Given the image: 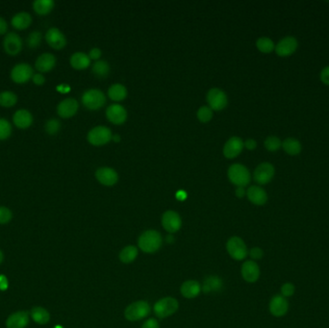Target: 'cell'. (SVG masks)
Returning a JSON list of instances; mask_svg holds the SVG:
<instances>
[{"mask_svg":"<svg viewBox=\"0 0 329 328\" xmlns=\"http://www.w3.org/2000/svg\"><path fill=\"white\" fill-rule=\"evenodd\" d=\"M106 116L114 124H122L126 120L127 112L124 106L113 104L107 108Z\"/></svg>","mask_w":329,"mask_h":328,"instance_id":"18","label":"cell"},{"mask_svg":"<svg viewBox=\"0 0 329 328\" xmlns=\"http://www.w3.org/2000/svg\"><path fill=\"white\" fill-rule=\"evenodd\" d=\"M53 328H64L62 326H56V327H54Z\"/></svg>","mask_w":329,"mask_h":328,"instance_id":"57","label":"cell"},{"mask_svg":"<svg viewBox=\"0 0 329 328\" xmlns=\"http://www.w3.org/2000/svg\"><path fill=\"white\" fill-rule=\"evenodd\" d=\"M229 255L237 261H242L246 258L248 254V250L244 244V242L239 237H232L228 240L226 244Z\"/></svg>","mask_w":329,"mask_h":328,"instance_id":"4","label":"cell"},{"mask_svg":"<svg viewBox=\"0 0 329 328\" xmlns=\"http://www.w3.org/2000/svg\"><path fill=\"white\" fill-rule=\"evenodd\" d=\"M110 66L106 61H98L92 66V72L98 77H105L109 73Z\"/></svg>","mask_w":329,"mask_h":328,"instance_id":"36","label":"cell"},{"mask_svg":"<svg viewBox=\"0 0 329 328\" xmlns=\"http://www.w3.org/2000/svg\"><path fill=\"white\" fill-rule=\"evenodd\" d=\"M11 23L13 27L18 30L26 29L32 23V16L30 13H27V12H20V13H16L12 17Z\"/></svg>","mask_w":329,"mask_h":328,"instance_id":"27","label":"cell"},{"mask_svg":"<svg viewBox=\"0 0 329 328\" xmlns=\"http://www.w3.org/2000/svg\"><path fill=\"white\" fill-rule=\"evenodd\" d=\"M105 102H106V97L104 93L96 89L88 90L82 95L83 105L90 110H98L102 108V106L105 104Z\"/></svg>","mask_w":329,"mask_h":328,"instance_id":"5","label":"cell"},{"mask_svg":"<svg viewBox=\"0 0 329 328\" xmlns=\"http://www.w3.org/2000/svg\"><path fill=\"white\" fill-rule=\"evenodd\" d=\"M3 258H4V256H3V253H2V251L0 250V264L2 263V261H3Z\"/></svg>","mask_w":329,"mask_h":328,"instance_id":"56","label":"cell"},{"mask_svg":"<svg viewBox=\"0 0 329 328\" xmlns=\"http://www.w3.org/2000/svg\"><path fill=\"white\" fill-rule=\"evenodd\" d=\"M256 46L261 52L263 53L272 52L276 48V44L272 41V39H270L268 37H261L257 39Z\"/></svg>","mask_w":329,"mask_h":328,"instance_id":"35","label":"cell"},{"mask_svg":"<svg viewBox=\"0 0 329 328\" xmlns=\"http://www.w3.org/2000/svg\"><path fill=\"white\" fill-rule=\"evenodd\" d=\"M200 291H202L200 284L198 281H194V280L185 281L182 284L181 289H180L182 296L186 299H194V298H196L200 295Z\"/></svg>","mask_w":329,"mask_h":328,"instance_id":"25","label":"cell"},{"mask_svg":"<svg viewBox=\"0 0 329 328\" xmlns=\"http://www.w3.org/2000/svg\"><path fill=\"white\" fill-rule=\"evenodd\" d=\"M228 177L232 183L238 187H244L252 180L250 171L240 164H234L229 168Z\"/></svg>","mask_w":329,"mask_h":328,"instance_id":"2","label":"cell"},{"mask_svg":"<svg viewBox=\"0 0 329 328\" xmlns=\"http://www.w3.org/2000/svg\"><path fill=\"white\" fill-rule=\"evenodd\" d=\"M263 255H264V252H263L262 249H260V248H254V249H252L250 251V256L254 260H260V259H262Z\"/></svg>","mask_w":329,"mask_h":328,"instance_id":"44","label":"cell"},{"mask_svg":"<svg viewBox=\"0 0 329 328\" xmlns=\"http://www.w3.org/2000/svg\"><path fill=\"white\" fill-rule=\"evenodd\" d=\"M320 79L324 85L329 86V66H326L322 69L320 73Z\"/></svg>","mask_w":329,"mask_h":328,"instance_id":"45","label":"cell"},{"mask_svg":"<svg viewBox=\"0 0 329 328\" xmlns=\"http://www.w3.org/2000/svg\"><path fill=\"white\" fill-rule=\"evenodd\" d=\"M7 30H8V23H7V21L2 16H0V35L6 34Z\"/></svg>","mask_w":329,"mask_h":328,"instance_id":"50","label":"cell"},{"mask_svg":"<svg viewBox=\"0 0 329 328\" xmlns=\"http://www.w3.org/2000/svg\"><path fill=\"white\" fill-rule=\"evenodd\" d=\"M56 65V58L51 53H42L40 55L36 63L35 67L40 72H48Z\"/></svg>","mask_w":329,"mask_h":328,"instance_id":"22","label":"cell"},{"mask_svg":"<svg viewBox=\"0 0 329 328\" xmlns=\"http://www.w3.org/2000/svg\"><path fill=\"white\" fill-rule=\"evenodd\" d=\"M166 239H168V243H172V241H174V238L172 236H168Z\"/></svg>","mask_w":329,"mask_h":328,"instance_id":"55","label":"cell"},{"mask_svg":"<svg viewBox=\"0 0 329 328\" xmlns=\"http://www.w3.org/2000/svg\"><path fill=\"white\" fill-rule=\"evenodd\" d=\"M31 318L32 320L37 323L38 325H46L50 322V315L48 310L42 307H35L31 310Z\"/></svg>","mask_w":329,"mask_h":328,"instance_id":"30","label":"cell"},{"mask_svg":"<svg viewBox=\"0 0 329 328\" xmlns=\"http://www.w3.org/2000/svg\"><path fill=\"white\" fill-rule=\"evenodd\" d=\"M162 224L168 233H176L181 228V218L174 211H166L162 218Z\"/></svg>","mask_w":329,"mask_h":328,"instance_id":"13","label":"cell"},{"mask_svg":"<svg viewBox=\"0 0 329 328\" xmlns=\"http://www.w3.org/2000/svg\"><path fill=\"white\" fill-rule=\"evenodd\" d=\"M13 218V213L5 206H0V224L8 223Z\"/></svg>","mask_w":329,"mask_h":328,"instance_id":"42","label":"cell"},{"mask_svg":"<svg viewBox=\"0 0 329 328\" xmlns=\"http://www.w3.org/2000/svg\"><path fill=\"white\" fill-rule=\"evenodd\" d=\"M8 289V279L4 276H0V290L5 291Z\"/></svg>","mask_w":329,"mask_h":328,"instance_id":"51","label":"cell"},{"mask_svg":"<svg viewBox=\"0 0 329 328\" xmlns=\"http://www.w3.org/2000/svg\"><path fill=\"white\" fill-rule=\"evenodd\" d=\"M289 310V302L281 295L274 296L270 302V312L274 317H283Z\"/></svg>","mask_w":329,"mask_h":328,"instance_id":"14","label":"cell"},{"mask_svg":"<svg viewBox=\"0 0 329 328\" xmlns=\"http://www.w3.org/2000/svg\"><path fill=\"white\" fill-rule=\"evenodd\" d=\"M246 196L248 197L250 201L252 202L255 205L261 206L264 205L268 201V195L266 191L259 187V186H252L246 191Z\"/></svg>","mask_w":329,"mask_h":328,"instance_id":"24","label":"cell"},{"mask_svg":"<svg viewBox=\"0 0 329 328\" xmlns=\"http://www.w3.org/2000/svg\"><path fill=\"white\" fill-rule=\"evenodd\" d=\"M54 5L53 0H35L33 2V9L40 15H46L53 10Z\"/></svg>","mask_w":329,"mask_h":328,"instance_id":"29","label":"cell"},{"mask_svg":"<svg viewBox=\"0 0 329 328\" xmlns=\"http://www.w3.org/2000/svg\"><path fill=\"white\" fill-rule=\"evenodd\" d=\"M207 101L211 109L220 111L228 105V96L226 92L222 91L220 89L214 88L208 92Z\"/></svg>","mask_w":329,"mask_h":328,"instance_id":"12","label":"cell"},{"mask_svg":"<svg viewBox=\"0 0 329 328\" xmlns=\"http://www.w3.org/2000/svg\"><path fill=\"white\" fill-rule=\"evenodd\" d=\"M294 292H296L294 285L292 284L290 282H287V283L283 284L282 287H281V296H283L286 299L292 297L294 295Z\"/></svg>","mask_w":329,"mask_h":328,"instance_id":"43","label":"cell"},{"mask_svg":"<svg viewBox=\"0 0 329 328\" xmlns=\"http://www.w3.org/2000/svg\"><path fill=\"white\" fill-rule=\"evenodd\" d=\"M48 43L54 49H62L66 44V39L63 33L56 27L50 28L46 34Z\"/></svg>","mask_w":329,"mask_h":328,"instance_id":"15","label":"cell"},{"mask_svg":"<svg viewBox=\"0 0 329 328\" xmlns=\"http://www.w3.org/2000/svg\"><path fill=\"white\" fill-rule=\"evenodd\" d=\"M34 75L33 68L29 64L26 63H20L14 66L11 70V78L14 83L24 84L30 79H32Z\"/></svg>","mask_w":329,"mask_h":328,"instance_id":"9","label":"cell"},{"mask_svg":"<svg viewBox=\"0 0 329 328\" xmlns=\"http://www.w3.org/2000/svg\"><path fill=\"white\" fill-rule=\"evenodd\" d=\"M29 324V314L26 311H18L7 319V328H26Z\"/></svg>","mask_w":329,"mask_h":328,"instance_id":"20","label":"cell"},{"mask_svg":"<svg viewBox=\"0 0 329 328\" xmlns=\"http://www.w3.org/2000/svg\"><path fill=\"white\" fill-rule=\"evenodd\" d=\"M213 117V112H212V109L210 107H207V106H202L198 109V118L202 121V122H207L209 121L211 118Z\"/></svg>","mask_w":329,"mask_h":328,"instance_id":"40","label":"cell"},{"mask_svg":"<svg viewBox=\"0 0 329 328\" xmlns=\"http://www.w3.org/2000/svg\"><path fill=\"white\" fill-rule=\"evenodd\" d=\"M142 328H159V323L155 319H150L144 322Z\"/></svg>","mask_w":329,"mask_h":328,"instance_id":"46","label":"cell"},{"mask_svg":"<svg viewBox=\"0 0 329 328\" xmlns=\"http://www.w3.org/2000/svg\"><path fill=\"white\" fill-rule=\"evenodd\" d=\"M113 135L111 130L106 126H96L88 134V141L92 145H102L111 141Z\"/></svg>","mask_w":329,"mask_h":328,"instance_id":"7","label":"cell"},{"mask_svg":"<svg viewBox=\"0 0 329 328\" xmlns=\"http://www.w3.org/2000/svg\"><path fill=\"white\" fill-rule=\"evenodd\" d=\"M138 256V250L134 246H128L120 251V260L124 264L132 263Z\"/></svg>","mask_w":329,"mask_h":328,"instance_id":"33","label":"cell"},{"mask_svg":"<svg viewBox=\"0 0 329 328\" xmlns=\"http://www.w3.org/2000/svg\"><path fill=\"white\" fill-rule=\"evenodd\" d=\"M102 56V51L100 48L94 47L92 48L89 53L90 59H94V60H98L100 57Z\"/></svg>","mask_w":329,"mask_h":328,"instance_id":"48","label":"cell"},{"mask_svg":"<svg viewBox=\"0 0 329 328\" xmlns=\"http://www.w3.org/2000/svg\"><path fill=\"white\" fill-rule=\"evenodd\" d=\"M274 173V167L270 163H262L254 171V180L260 185H266L272 180Z\"/></svg>","mask_w":329,"mask_h":328,"instance_id":"8","label":"cell"},{"mask_svg":"<svg viewBox=\"0 0 329 328\" xmlns=\"http://www.w3.org/2000/svg\"><path fill=\"white\" fill-rule=\"evenodd\" d=\"M178 309V302L174 298H164L156 302L154 305L155 315L159 319L168 318L174 314Z\"/></svg>","mask_w":329,"mask_h":328,"instance_id":"6","label":"cell"},{"mask_svg":"<svg viewBox=\"0 0 329 328\" xmlns=\"http://www.w3.org/2000/svg\"><path fill=\"white\" fill-rule=\"evenodd\" d=\"M264 145H265L266 150H268L270 152H274L282 147V142L278 137L270 136L265 140Z\"/></svg>","mask_w":329,"mask_h":328,"instance_id":"37","label":"cell"},{"mask_svg":"<svg viewBox=\"0 0 329 328\" xmlns=\"http://www.w3.org/2000/svg\"><path fill=\"white\" fill-rule=\"evenodd\" d=\"M70 65L76 69H85L90 66V59L89 55L84 52H76L70 57Z\"/></svg>","mask_w":329,"mask_h":328,"instance_id":"28","label":"cell"},{"mask_svg":"<svg viewBox=\"0 0 329 328\" xmlns=\"http://www.w3.org/2000/svg\"><path fill=\"white\" fill-rule=\"evenodd\" d=\"M187 197V194L184 191H179L176 194V198L179 200H184Z\"/></svg>","mask_w":329,"mask_h":328,"instance_id":"53","label":"cell"},{"mask_svg":"<svg viewBox=\"0 0 329 328\" xmlns=\"http://www.w3.org/2000/svg\"><path fill=\"white\" fill-rule=\"evenodd\" d=\"M32 80H33V82H34L36 85H38V86L44 85V83L46 82V78H44V76L42 73H35V74L33 75V77H32Z\"/></svg>","mask_w":329,"mask_h":328,"instance_id":"47","label":"cell"},{"mask_svg":"<svg viewBox=\"0 0 329 328\" xmlns=\"http://www.w3.org/2000/svg\"><path fill=\"white\" fill-rule=\"evenodd\" d=\"M44 128H46V131L48 132V134L54 135V134L58 133V131L60 130L61 123H60V121L58 119L51 118V119L46 121Z\"/></svg>","mask_w":329,"mask_h":328,"instance_id":"41","label":"cell"},{"mask_svg":"<svg viewBox=\"0 0 329 328\" xmlns=\"http://www.w3.org/2000/svg\"><path fill=\"white\" fill-rule=\"evenodd\" d=\"M13 121L14 125L20 129H26L32 125L33 116L26 109H20L14 114Z\"/></svg>","mask_w":329,"mask_h":328,"instance_id":"21","label":"cell"},{"mask_svg":"<svg viewBox=\"0 0 329 328\" xmlns=\"http://www.w3.org/2000/svg\"><path fill=\"white\" fill-rule=\"evenodd\" d=\"M112 139H114L116 142H118V141H120V136L118 135H114V136L112 137Z\"/></svg>","mask_w":329,"mask_h":328,"instance_id":"54","label":"cell"},{"mask_svg":"<svg viewBox=\"0 0 329 328\" xmlns=\"http://www.w3.org/2000/svg\"><path fill=\"white\" fill-rule=\"evenodd\" d=\"M246 194V190H244V187H238V188L236 189V196H237V197H244Z\"/></svg>","mask_w":329,"mask_h":328,"instance_id":"52","label":"cell"},{"mask_svg":"<svg viewBox=\"0 0 329 328\" xmlns=\"http://www.w3.org/2000/svg\"><path fill=\"white\" fill-rule=\"evenodd\" d=\"M12 134V125L6 118H0V141L7 140Z\"/></svg>","mask_w":329,"mask_h":328,"instance_id":"38","label":"cell"},{"mask_svg":"<svg viewBox=\"0 0 329 328\" xmlns=\"http://www.w3.org/2000/svg\"><path fill=\"white\" fill-rule=\"evenodd\" d=\"M96 177L105 186H113L118 179V173L111 168H100L96 172Z\"/></svg>","mask_w":329,"mask_h":328,"instance_id":"23","label":"cell"},{"mask_svg":"<svg viewBox=\"0 0 329 328\" xmlns=\"http://www.w3.org/2000/svg\"><path fill=\"white\" fill-rule=\"evenodd\" d=\"M298 46V41L294 37L288 36L280 39L276 45V52L280 57H289L296 51Z\"/></svg>","mask_w":329,"mask_h":328,"instance_id":"11","label":"cell"},{"mask_svg":"<svg viewBox=\"0 0 329 328\" xmlns=\"http://www.w3.org/2000/svg\"><path fill=\"white\" fill-rule=\"evenodd\" d=\"M3 47L7 54L16 56L22 49V39L18 34L14 32H9L6 34L3 40Z\"/></svg>","mask_w":329,"mask_h":328,"instance_id":"10","label":"cell"},{"mask_svg":"<svg viewBox=\"0 0 329 328\" xmlns=\"http://www.w3.org/2000/svg\"><path fill=\"white\" fill-rule=\"evenodd\" d=\"M78 102L74 98H66L62 100L57 107V113L64 118H72L78 110Z\"/></svg>","mask_w":329,"mask_h":328,"instance_id":"16","label":"cell"},{"mask_svg":"<svg viewBox=\"0 0 329 328\" xmlns=\"http://www.w3.org/2000/svg\"><path fill=\"white\" fill-rule=\"evenodd\" d=\"M150 307L146 302H137L130 304L124 312V316L130 322H137L150 315Z\"/></svg>","mask_w":329,"mask_h":328,"instance_id":"3","label":"cell"},{"mask_svg":"<svg viewBox=\"0 0 329 328\" xmlns=\"http://www.w3.org/2000/svg\"><path fill=\"white\" fill-rule=\"evenodd\" d=\"M108 94L112 100L122 101L126 97V88L122 84H114L109 88Z\"/></svg>","mask_w":329,"mask_h":328,"instance_id":"31","label":"cell"},{"mask_svg":"<svg viewBox=\"0 0 329 328\" xmlns=\"http://www.w3.org/2000/svg\"><path fill=\"white\" fill-rule=\"evenodd\" d=\"M163 244L161 234L155 230H148L139 238V248L146 253H154L160 250Z\"/></svg>","mask_w":329,"mask_h":328,"instance_id":"1","label":"cell"},{"mask_svg":"<svg viewBox=\"0 0 329 328\" xmlns=\"http://www.w3.org/2000/svg\"><path fill=\"white\" fill-rule=\"evenodd\" d=\"M244 148V142L239 137H232L228 140L224 147V154L226 158L237 157Z\"/></svg>","mask_w":329,"mask_h":328,"instance_id":"19","label":"cell"},{"mask_svg":"<svg viewBox=\"0 0 329 328\" xmlns=\"http://www.w3.org/2000/svg\"><path fill=\"white\" fill-rule=\"evenodd\" d=\"M242 276L248 283L256 282L260 276V269L257 263L254 260L244 263L242 266Z\"/></svg>","mask_w":329,"mask_h":328,"instance_id":"17","label":"cell"},{"mask_svg":"<svg viewBox=\"0 0 329 328\" xmlns=\"http://www.w3.org/2000/svg\"><path fill=\"white\" fill-rule=\"evenodd\" d=\"M42 33L40 31H33L27 37V40H26L27 45L30 48H37L42 42Z\"/></svg>","mask_w":329,"mask_h":328,"instance_id":"39","label":"cell"},{"mask_svg":"<svg viewBox=\"0 0 329 328\" xmlns=\"http://www.w3.org/2000/svg\"><path fill=\"white\" fill-rule=\"evenodd\" d=\"M244 146H246L248 150H254L257 146V143L254 139H248L244 143Z\"/></svg>","mask_w":329,"mask_h":328,"instance_id":"49","label":"cell"},{"mask_svg":"<svg viewBox=\"0 0 329 328\" xmlns=\"http://www.w3.org/2000/svg\"><path fill=\"white\" fill-rule=\"evenodd\" d=\"M222 287V281L220 278L216 276H210L205 279L203 283V292L204 293H211V292H218Z\"/></svg>","mask_w":329,"mask_h":328,"instance_id":"32","label":"cell"},{"mask_svg":"<svg viewBox=\"0 0 329 328\" xmlns=\"http://www.w3.org/2000/svg\"><path fill=\"white\" fill-rule=\"evenodd\" d=\"M282 148L290 156H296L302 150V143L294 138H287L282 142Z\"/></svg>","mask_w":329,"mask_h":328,"instance_id":"26","label":"cell"},{"mask_svg":"<svg viewBox=\"0 0 329 328\" xmlns=\"http://www.w3.org/2000/svg\"><path fill=\"white\" fill-rule=\"evenodd\" d=\"M18 102V96L11 91H4L0 92V105L6 108H10L16 105Z\"/></svg>","mask_w":329,"mask_h":328,"instance_id":"34","label":"cell"}]
</instances>
